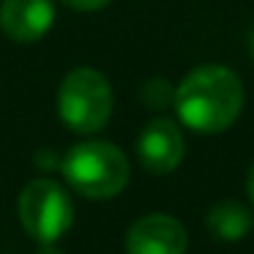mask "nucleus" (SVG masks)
I'll return each instance as SVG.
<instances>
[{
	"instance_id": "nucleus-1",
	"label": "nucleus",
	"mask_w": 254,
	"mask_h": 254,
	"mask_svg": "<svg viewBox=\"0 0 254 254\" xmlns=\"http://www.w3.org/2000/svg\"><path fill=\"white\" fill-rule=\"evenodd\" d=\"M175 110L194 131H224L243 110V85L224 66H199L178 85Z\"/></svg>"
},
{
	"instance_id": "nucleus-2",
	"label": "nucleus",
	"mask_w": 254,
	"mask_h": 254,
	"mask_svg": "<svg viewBox=\"0 0 254 254\" xmlns=\"http://www.w3.org/2000/svg\"><path fill=\"white\" fill-rule=\"evenodd\" d=\"M63 175L74 191L90 199H110L128 183V159L112 142H79L63 159Z\"/></svg>"
},
{
	"instance_id": "nucleus-3",
	"label": "nucleus",
	"mask_w": 254,
	"mask_h": 254,
	"mask_svg": "<svg viewBox=\"0 0 254 254\" xmlns=\"http://www.w3.org/2000/svg\"><path fill=\"white\" fill-rule=\"evenodd\" d=\"M61 121L77 134H93L112 115V88L99 68L79 66L68 71L58 90Z\"/></svg>"
},
{
	"instance_id": "nucleus-4",
	"label": "nucleus",
	"mask_w": 254,
	"mask_h": 254,
	"mask_svg": "<svg viewBox=\"0 0 254 254\" xmlns=\"http://www.w3.org/2000/svg\"><path fill=\"white\" fill-rule=\"evenodd\" d=\"M19 221L41 243H55L71 227V199L50 178H36L19 194Z\"/></svg>"
},
{
	"instance_id": "nucleus-5",
	"label": "nucleus",
	"mask_w": 254,
	"mask_h": 254,
	"mask_svg": "<svg viewBox=\"0 0 254 254\" xmlns=\"http://www.w3.org/2000/svg\"><path fill=\"white\" fill-rule=\"evenodd\" d=\"M186 230L178 219L164 213H150L134 221L126 235L128 254H183L186 252Z\"/></svg>"
},
{
	"instance_id": "nucleus-6",
	"label": "nucleus",
	"mask_w": 254,
	"mask_h": 254,
	"mask_svg": "<svg viewBox=\"0 0 254 254\" xmlns=\"http://www.w3.org/2000/svg\"><path fill=\"white\" fill-rule=\"evenodd\" d=\"M52 22H55V0H3L0 3V30L19 44L44 39Z\"/></svg>"
},
{
	"instance_id": "nucleus-7",
	"label": "nucleus",
	"mask_w": 254,
	"mask_h": 254,
	"mask_svg": "<svg viewBox=\"0 0 254 254\" xmlns=\"http://www.w3.org/2000/svg\"><path fill=\"white\" fill-rule=\"evenodd\" d=\"M183 134L170 118H156L148 126L142 128L137 139V153L139 161H142L145 170L156 172V175H164V172H172L183 159Z\"/></svg>"
},
{
	"instance_id": "nucleus-8",
	"label": "nucleus",
	"mask_w": 254,
	"mask_h": 254,
	"mask_svg": "<svg viewBox=\"0 0 254 254\" xmlns=\"http://www.w3.org/2000/svg\"><path fill=\"white\" fill-rule=\"evenodd\" d=\"M254 227V219L241 202H219L208 213V230L219 241H241L249 230Z\"/></svg>"
},
{
	"instance_id": "nucleus-9",
	"label": "nucleus",
	"mask_w": 254,
	"mask_h": 254,
	"mask_svg": "<svg viewBox=\"0 0 254 254\" xmlns=\"http://www.w3.org/2000/svg\"><path fill=\"white\" fill-rule=\"evenodd\" d=\"M61 3H66L74 11H99V8H104L110 0H61Z\"/></svg>"
},
{
	"instance_id": "nucleus-10",
	"label": "nucleus",
	"mask_w": 254,
	"mask_h": 254,
	"mask_svg": "<svg viewBox=\"0 0 254 254\" xmlns=\"http://www.w3.org/2000/svg\"><path fill=\"white\" fill-rule=\"evenodd\" d=\"M246 191H249V197H252V202H254V167L249 170V178H246Z\"/></svg>"
},
{
	"instance_id": "nucleus-11",
	"label": "nucleus",
	"mask_w": 254,
	"mask_h": 254,
	"mask_svg": "<svg viewBox=\"0 0 254 254\" xmlns=\"http://www.w3.org/2000/svg\"><path fill=\"white\" fill-rule=\"evenodd\" d=\"M36 254H63V252H58V249L52 246V243H44V246H41V249H39V252H36Z\"/></svg>"
},
{
	"instance_id": "nucleus-12",
	"label": "nucleus",
	"mask_w": 254,
	"mask_h": 254,
	"mask_svg": "<svg viewBox=\"0 0 254 254\" xmlns=\"http://www.w3.org/2000/svg\"><path fill=\"white\" fill-rule=\"evenodd\" d=\"M252 55H254V33H252Z\"/></svg>"
}]
</instances>
